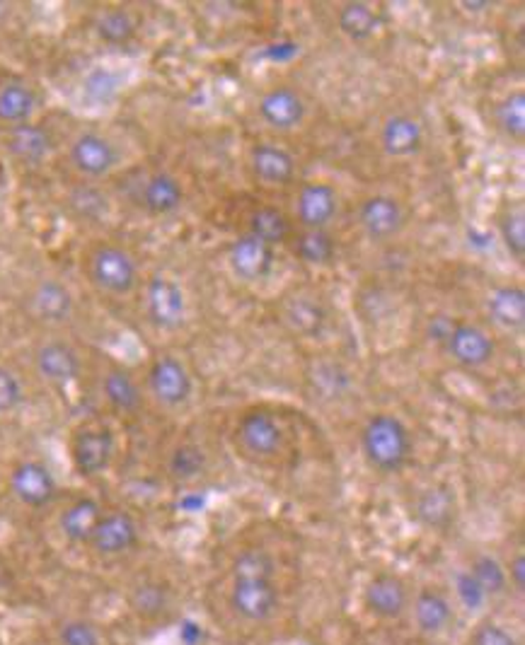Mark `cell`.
Wrapping results in <instances>:
<instances>
[{"mask_svg":"<svg viewBox=\"0 0 525 645\" xmlns=\"http://www.w3.org/2000/svg\"><path fill=\"white\" fill-rule=\"evenodd\" d=\"M230 607L240 619L262 623L272 619L279 609V590L274 580L267 578H233Z\"/></svg>","mask_w":525,"mask_h":645,"instance_id":"d6986e66","label":"cell"},{"mask_svg":"<svg viewBox=\"0 0 525 645\" xmlns=\"http://www.w3.org/2000/svg\"><path fill=\"white\" fill-rule=\"evenodd\" d=\"M415 517L426 529L444 532L458 517V496L451 484L426 486L416 493Z\"/></svg>","mask_w":525,"mask_h":645,"instance_id":"484cf974","label":"cell"},{"mask_svg":"<svg viewBox=\"0 0 525 645\" xmlns=\"http://www.w3.org/2000/svg\"><path fill=\"white\" fill-rule=\"evenodd\" d=\"M138 32V17L126 8H104L95 17V34L111 46L134 42Z\"/></svg>","mask_w":525,"mask_h":645,"instance_id":"e575fe53","label":"cell"},{"mask_svg":"<svg viewBox=\"0 0 525 645\" xmlns=\"http://www.w3.org/2000/svg\"><path fill=\"white\" fill-rule=\"evenodd\" d=\"M134 201L141 211H146L153 218H167L185 205V184L167 169H153L138 182Z\"/></svg>","mask_w":525,"mask_h":645,"instance_id":"ac0fdd59","label":"cell"},{"mask_svg":"<svg viewBox=\"0 0 525 645\" xmlns=\"http://www.w3.org/2000/svg\"><path fill=\"white\" fill-rule=\"evenodd\" d=\"M506 568V575H509V587H513L518 594H523L525 590V556L523 551H516V556L511 558Z\"/></svg>","mask_w":525,"mask_h":645,"instance_id":"f6af8a7d","label":"cell"},{"mask_svg":"<svg viewBox=\"0 0 525 645\" xmlns=\"http://www.w3.org/2000/svg\"><path fill=\"white\" fill-rule=\"evenodd\" d=\"M444 353L463 370H482L496 356V338L482 324L451 319L445 331L438 338Z\"/></svg>","mask_w":525,"mask_h":645,"instance_id":"52a82bcc","label":"cell"},{"mask_svg":"<svg viewBox=\"0 0 525 645\" xmlns=\"http://www.w3.org/2000/svg\"><path fill=\"white\" fill-rule=\"evenodd\" d=\"M276 561L267 549H244L233 561V578H267L274 580Z\"/></svg>","mask_w":525,"mask_h":645,"instance_id":"f35d334b","label":"cell"},{"mask_svg":"<svg viewBox=\"0 0 525 645\" xmlns=\"http://www.w3.org/2000/svg\"><path fill=\"white\" fill-rule=\"evenodd\" d=\"M59 643L61 645H104L102 633L95 623L82 621V619H71V621L61 623L59 629Z\"/></svg>","mask_w":525,"mask_h":645,"instance_id":"7bdbcfd3","label":"cell"},{"mask_svg":"<svg viewBox=\"0 0 525 645\" xmlns=\"http://www.w3.org/2000/svg\"><path fill=\"white\" fill-rule=\"evenodd\" d=\"M66 162L85 182H100L104 176L114 175L124 162V153L117 140L97 128H82L68 140Z\"/></svg>","mask_w":525,"mask_h":645,"instance_id":"3957f363","label":"cell"},{"mask_svg":"<svg viewBox=\"0 0 525 645\" xmlns=\"http://www.w3.org/2000/svg\"><path fill=\"white\" fill-rule=\"evenodd\" d=\"M138 539H141V527L134 520V515L124 513V510H111L100 517L88 546L97 556L114 558L134 549Z\"/></svg>","mask_w":525,"mask_h":645,"instance_id":"44dd1931","label":"cell"},{"mask_svg":"<svg viewBox=\"0 0 525 645\" xmlns=\"http://www.w3.org/2000/svg\"><path fill=\"white\" fill-rule=\"evenodd\" d=\"M32 365L34 373L53 387H68L82 373L81 353L63 338H46L37 344V348L32 351Z\"/></svg>","mask_w":525,"mask_h":645,"instance_id":"e0dca14e","label":"cell"},{"mask_svg":"<svg viewBox=\"0 0 525 645\" xmlns=\"http://www.w3.org/2000/svg\"><path fill=\"white\" fill-rule=\"evenodd\" d=\"M201 638H204V631H201L199 623L194 621H185L182 629H179V640L185 645H199Z\"/></svg>","mask_w":525,"mask_h":645,"instance_id":"bcb514c9","label":"cell"},{"mask_svg":"<svg viewBox=\"0 0 525 645\" xmlns=\"http://www.w3.org/2000/svg\"><path fill=\"white\" fill-rule=\"evenodd\" d=\"M293 230H296V225L283 208L274 204H254L250 211L244 213V225L240 232L257 237L262 242L279 250V247H286Z\"/></svg>","mask_w":525,"mask_h":645,"instance_id":"4316f807","label":"cell"},{"mask_svg":"<svg viewBox=\"0 0 525 645\" xmlns=\"http://www.w3.org/2000/svg\"><path fill=\"white\" fill-rule=\"evenodd\" d=\"M415 621L416 629L426 636H438L455 621V607L441 590L422 587L415 597Z\"/></svg>","mask_w":525,"mask_h":645,"instance_id":"f546056e","label":"cell"},{"mask_svg":"<svg viewBox=\"0 0 525 645\" xmlns=\"http://www.w3.org/2000/svg\"><path fill=\"white\" fill-rule=\"evenodd\" d=\"M3 147L20 165H42L56 150V136L44 121L34 119L30 124L3 131Z\"/></svg>","mask_w":525,"mask_h":645,"instance_id":"7402d4cb","label":"cell"},{"mask_svg":"<svg viewBox=\"0 0 525 645\" xmlns=\"http://www.w3.org/2000/svg\"><path fill=\"white\" fill-rule=\"evenodd\" d=\"M250 179L264 189H289L298 184V157L276 140H257L247 150Z\"/></svg>","mask_w":525,"mask_h":645,"instance_id":"8fae6325","label":"cell"},{"mask_svg":"<svg viewBox=\"0 0 525 645\" xmlns=\"http://www.w3.org/2000/svg\"><path fill=\"white\" fill-rule=\"evenodd\" d=\"M286 250L310 269H329L337 264L339 257V242L332 230H293V235L286 242Z\"/></svg>","mask_w":525,"mask_h":645,"instance_id":"83f0119b","label":"cell"},{"mask_svg":"<svg viewBox=\"0 0 525 645\" xmlns=\"http://www.w3.org/2000/svg\"><path fill=\"white\" fill-rule=\"evenodd\" d=\"M279 264V250L252 235H240L225 250V266L244 286H257L274 276Z\"/></svg>","mask_w":525,"mask_h":645,"instance_id":"7c38bea8","label":"cell"},{"mask_svg":"<svg viewBox=\"0 0 525 645\" xmlns=\"http://www.w3.org/2000/svg\"><path fill=\"white\" fill-rule=\"evenodd\" d=\"M496 235L501 240L503 250L516 264L525 259V208L520 198H511L499 204L494 211Z\"/></svg>","mask_w":525,"mask_h":645,"instance_id":"1f68e13d","label":"cell"},{"mask_svg":"<svg viewBox=\"0 0 525 645\" xmlns=\"http://www.w3.org/2000/svg\"><path fill=\"white\" fill-rule=\"evenodd\" d=\"M117 455V438L110 425L85 423L71 438V462L82 479H95L110 470Z\"/></svg>","mask_w":525,"mask_h":645,"instance_id":"4fadbf2b","label":"cell"},{"mask_svg":"<svg viewBox=\"0 0 525 645\" xmlns=\"http://www.w3.org/2000/svg\"><path fill=\"white\" fill-rule=\"evenodd\" d=\"M10 491L23 506L44 507L56 498L59 484L44 462L24 460L10 471Z\"/></svg>","mask_w":525,"mask_h":645,"instance_id":"cb8c5ba5","label":"cell"},{"mask_svg":"<svg viewBox=\"0 0 525 645\" xmlns=\"http://www.w3.org/2000/svg\"><path fill=\"white\" fill-rule=\"evenodd\" d=\"M337 27L351 44H366L383 27V13L377 5L363 0L341 3L337 10Z\"/></svg>","mask_w":525,"mask_h":645,"instance_id":"f1b7e54d","label":"cell"},{"mask_svg":"<svg viewBox=\"0 0 525 645\" xmlns=\"http://www.w3.org/2000/svg\"><path fill=\"white\" fill-rule=\"evenodd\" d=\"M361 452L370 470L377 474H400L412 460L415 442L400 416L380 411L363 423Z\"/></svg>","mask_w":525,"mask_h":645,"instance_id":"7a4b0ae2","label":"cell"},{"mask_svg":"<svg viewBox=\"0 0 525 645\" xmlns=\"http://www.w3.org/2000/svg\"><path fill=\"white\" fill-rule=\"evenodd\" d=\"M129 604L141 619H160L170 612L172 593L170 587L156 580H143L129 594Z\"/></svg>","mask_w":525,"mask_h":645,"instance_id":"d590c367","label":"cell"},{"mask_svg":"<svg viewBox=\"0 0 525 645\" xmlns=\"http://www.w3.org/2000/svg\"><path fill=\"white\" fill-rule=\"evenodd\" d=\"M279 317H282L283 327L293 331L296 337L318 338L329 327V305L315 290L301 288L283 298Z\"/></svg>","mask_w":525,"mask_h":645,"instance_id":"5bb4252c","label":"cell"},{"mask_svg":"<svg viewBox=\"0 0 525 645\" xmlns=\"http://www.w3.org/2000/svg\"><path fill=\"white\" fill-rule=\"evenodd\" d=\"M24 403V384L15 370L0 365V416L15 413Z\"/></svg>","mask_w":525,"mask_h":645,"instance_id":"b9f144b4","label":"cell"},{"mask_svg":"<svg viewBox=\"0 0 525 645\" xmlns=\"http://www.w3.org/2000/svg\"><path fill=\"white\" fill-rule=\"evenodd\" d=\"M27 315L44 327H61L73 319L75 295L59 279H39L24 298Z\"/></svg>","mask_w":525,"mask_h":645,"instance_id":"9a60e30c","label":"cell"},{"mask_svg":"<svg viewBox=\"0 0 525 645\" xmlns=\"http://www.w3.org/2000/svg\"><path fill=\"white\" fill-rule=\"evenodd\" d=\"M42 109V92L34 82L20 75H10L0 82V128L8 131L15 126L34 121Z\"/></svg>","mask_w":525,"mask_h":645,"instance_id":"ffe728a7","label":"cell"},{"mask_svg":"<svg viewBox=\"0 0 525 645\" xmlns=\"http://www.w3.org/2000/svg\"><path fill=\"white\" fill-rule=\"evenodd\" d=\"M341 213V194L332 182L303 179L291 201V221L301 230H332Z\"/></svg>","mask_w":525,"mask_h":645,"instance_id":"8992f818","label":"cell"},{"mask_svg":"<svg viewBox=\"0 0 525 645\" xmlns=\"http://www.w3.org/2000/svg\"><path fill=\"white\" fill-rule=\"evenodd\" d=\"M235 445L247 460L254 462H272L286 452V428L269 409L254 406L237 418Z\"/></svg>","mask_w":525,"mask_h":645,"instance_id":"5b68a950","label":"cell"},{"mask_svg":"<svg viewBox=\"0 0 525 645\" xmlns=\"http://www.w3.org/2000/svg\"><path fill=\"white\" fill-rule=\"evenodd\" d=\"M363 604L377 619L395 621L409 607L407 583L395 573H376L363 590Z\"/></svg>","mask_w":525,"mask_h":645,"instance_id":"d4e9b609","label":"cell"},{"mask_svg":"<svg viewBox=\"0 0 525 645\" xmlns=\"http://www.w3.org/2000/svg\"><path fill=\"white\" fill-rule=\"evenodd\" d=\"M143 315L150 327L160 331H175L186 322L189 315V300L185 288L170 276H150L141 286Z\"/></svg>","mask_w":525,"mask_h":645,"instance_id":"30bf717a","label":"cell"},{"mask_svg":"<svg viewBox=\"0 0 525 645\" xmlns=\"http://www.w3.org/2000/svg\"><path fill=\"white\" fill-rule=\"evenodd\" d=\"M146 392L163 409L185 406L194 394V377L185 360L175 353H158L146 370Z\"/></svg>","mask_w":525,"mask_h":645,"instance_id":"9c48e42d","label":"cell"},{"mask_svg":"<svg viewBox=\"0 0 525 645\" xmlns=\"http://www.w3.org/2000/svg\"><path fill=\"white\" fill-rule=\"evenodd\" d=\"M472 645H520L506 626L496 621L480 623L472 633Z\"/></svg>","mask_w":525,"mask_h":645,"instance_id":"ee69618b","label":"cell"},{"mask_svg":"<svg viewBox=\"0 0 525 645\" xmlns=\"http://www.w3.org/2000/svg\"><path fill=\"white\" fill-rule=\"evenodd\" d=\"M310 380L315 382V392L325 399H339L348 389V373L339 363H320L310 373Z\"/></svg>","mask_w":525,"mask_h":645,"instance_id":"ab89813d","label":"cell"},{"mask_svg":"<svg viewBox=\"0 0 525 645\" xmlns=\"http://www.w3.org/2000/svg\"><path fill=\"white\" fill-rule=\"evenodd\" d=\"M102 515V506L95 498L73 500L59 517L61 535L66 536L71 544H88Z\"/></svg>","mask_w":525,"mask_h":645,"instance_id":"836d02e7","label":"cell"},{"mask_svg":"<svg viewBox=\"0 0 525 645\" xmlns=\"http://www.w3.org/2000/svg\"><path fill=\"white\" fill-rule=\"evenodd\" d=\"M206 471V452L196 442H179L167 457V474L175 481H194Z\"/></svg>","mask_w":525,"mask_h":645,"instance_id":"8d00e7d4","label":"cell"},{"mask_svg":"<svg viewBox=\"0 0 525 645\" xmlns=\"http://www.w3.org/2000/svg\"><path fill=\"white\" fill-rule=\"evenodd\" d=\"M259 124L274 133H296L310 119V100L291 82H276L259 92L254 102Z\"/></svg>","mask_w":525,"mask_h":645,"instance_id":"277c9868","label":"cell"},{"mask_svg":"<svg viewBox=\"0 0 525 645\" xmlns=\"http://www.w3.org/2000/svg\"><path fill=\"white\" fill-rule=\"evenodd\" d=\"M453 590H455V600H458V604L463 609H467V612H480V609L489 602V597L484 594L480 583L472 578V573L467 571V568L465 571L455 573V578H453Z\"/></svg>","mask_w":525,"mask_h":645,"instance_id":"60d3db41","label":"cell"},{"mask_svg":"<svg viewBox=\"0 0 525 645\" xmlns=\"http://www.w3.org/2000/svg\"><path fill=\"white\" fill-rule=\"evenodd\" d=\"M492 121L494 128L501 133L503 138L523 146L525 140V92L523 88L509 90L506 95L494 100L492 107Z\"/></svg>","mask_w":525,"mask_h":645,"instance_id":"d6a6232c","label":"cell"},{"mask_svg":"<svg viewBox=\"0 0 525 645\" xmlns=\"http://www.w3.org/2000/svg\"><path fill=\"white\" fill-rule=\"evenodd\" d=\"M377 146L392 160H412L426 147V126L409 111H395L377 128Z\"/></svg>","mask_w":525,"mask_h":645,"instance_id":"2e32d148","label":"cell"},{"mask_svg":"<svg viewBox=\"0 0 525 645\" xmlns=\"http://www.w3.org/2000/svg\"><path fill=\"white\" fill-rule=\"evenodd\" d=\"M356 223L366 240H370L373 244L395 242L409 225L407 205L402 204L395 194L376 191V194L361 198L358 211H356Z\"/></svg>","mask_w":525,"mask_h":645,"instance_id":"ba28073f","label":"cell"},{"mask_svg":"<svg viewBox=\"0 0 525 645\" xmlns=\"http://www.w3.org/2000/svg\"><path fill=\"white\" fill-rule=\"evenodd\" d=\"M82 273L104 298L124 300L141 288V266L138 259L126 244L100 240L92 242L82 254Z\"/></svg>","mask_w":525,"mask_h":645,"instance_id":"6da1fadb","label":"cell"},{"mask_svg":"<svg viewBox=\"0 0 525 645\" xmlns=\"http://www.w3.org/2000/svg\"><path fill=\"white\" fill-rule=\"evenodd\" d=\"M467 571L472 573V578L480 583V587L484 590L489 600H492V597H501V594H506L511 590L506 568H503L501 561L492 556V554H477Z\"/></svg>","mask_w":525,"mask_h":645,"instance_id":"74e56055","label":"cell"},{"mask_svg":"<svg viewBox=\"0 0 525 645\" xmlns=\"http://www.w3.org/2000/svg\"><path fill=\"white\" fill-rule=\"evenodd\" d=\"M102 396L117 413L131 416L143 406V389L126 367L111 365L102 375Z\"/></svg>","mask_w":525,"mask_h":645,"instance_id":"4dcf8cb0","label":"cell"},{"mask_svg":"<svg viewBox=\"0 0 525 645\" xmlns=\"http://www.w3.org/2000/svg\"><path fill=\"white\" fill-rule=\"evenodd\" d=\"M484 317L496 331L523 334L525 290L518 283H494L484 293Z\"/></svg>","mask_w":525,"mask_h":645,"instance_id":"603a6c76","label":"cell"}]
</instances>
